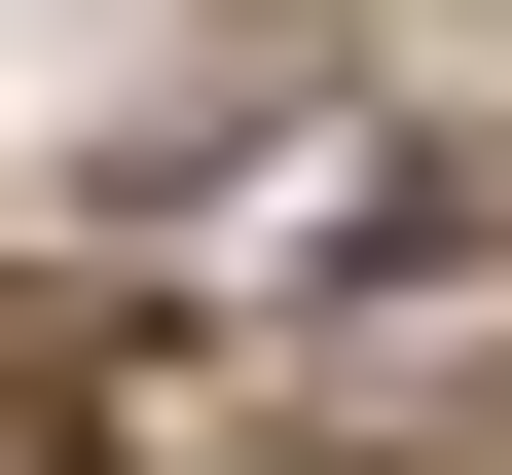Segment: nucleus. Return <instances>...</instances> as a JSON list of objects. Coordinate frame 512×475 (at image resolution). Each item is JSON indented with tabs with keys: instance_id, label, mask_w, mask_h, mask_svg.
Listing matches in <instances>:
<instances>
[]
</instances>
